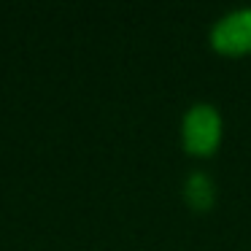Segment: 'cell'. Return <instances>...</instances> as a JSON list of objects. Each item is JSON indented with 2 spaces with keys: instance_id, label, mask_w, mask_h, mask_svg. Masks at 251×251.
Masks as SVG:
<instances>
[{
  "instance_id": "obj_3",
  "label": "cell",
  "mask_w": 251,
  "mask_h": 251,
  "mask_svg": "<svg viewBox=\"0 0 251 251\" xmlns=\"http://www.w3.org/2000/svg\"><path fill=\"white\" fill-rule=\"evenodd\" d=\"M184 202L189 205V211L195 213H208L213 205H216V184L208 173H195L186 178L184 184Z\"/></svg>"
},
{
  "instance_id": "obj_2",
  "label": "cell",
  "mask_w": 251,
  "mask_h": 251,
  "mask_svg": "<svg viewBox=\"0 0 251 251\" xmlns=\"http://www.w3.org/2000/svg\"><path fill=\"white\" fill-rule=\"evenodd\" d=\"M211 46L224 57L251 54V8H238L219 19L211 27Z\"/></svg>"
},
{
  "instance_id": "obj_1",
  "label": "cell",
  "mask_w": 251,
  "mask_h": 251,
  "mask_svg": "<svg viewBox=\"0 0 251 251\" xmlns=\"http://www.w3.org/2000/svg\"><path fill=\"white\" fill-rule=\"evenodd\" d=\"M181 141L192 157H211L222 143V114L211 103H195L184 116Z\"/></svg>"
}]
</instances>
